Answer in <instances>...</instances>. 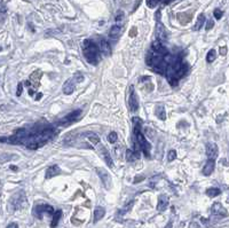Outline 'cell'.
I'll return each mask as SVG.
<instances>
[{
  "label": "cell",
  "instance_id": "22",
  "mask_svg": "<svg viewBox=\"0 0 229 228\" xmlns=\"http://www.w3.org/2000/svg\"><path fill=\"white\" fill-rule=\"evenodd\" d=\"M205 23V16L204 14H201L198 16L197 21H196V24L194 25V30L195 31H198V30H201L203 28V24Z\"/></svg>",
  "mask_w": 229,
  "mask_h": 228
},
{
  "label": "cell",
  "instance_id": "3",
  "mask_svg": "<svg viewBox=\"0 0 229 228\" xmlns=\"http://www.w3.org/2000/svg\"><path fill=\"white\" fill-rule=\"evenodd\" d=\"M95 171L99 175V178L101 179L103 186L106 187L107 189L111 188V185H112V181H111V175L109 174V172L107 171L106 169L102 168H95Z\"/></svg>",
  "mask_w": 229,
  "mask_h": 228
},
{
  "label": "cell",
  "instance_id": "43",
  "mask_svg": "<svg viewBox=\"0 0 229 228\" xmlns=\"http://www.w3.org/2000/svg\"><path fill=\"white\" fill-rule=\"evenodd\" d=\"M0 50H1V47H0Z\"/></svg>",
  "mask_w": 229,
  "mask_h": 228
},
{
  "label": "cell",
  "instance_id": "27",
  "mask_svg": "<svg viewBox=\"0 0 229 228\" xmlns=\"http://www.w3.org/2000/svg\"><path fill=\"white\" fill-rule=\"evenodd\" d=\"M117 140H118V135H117L116 132H110L109 135H108V141L110 143H116Z\"/></svg>",
  "mask_w": 229,
  "mask_h": 228
},
{
  "label": "cell",
  "instance_id": "36",
  "mask_svg": "<svg viewBox=\"0 0 229 228\" xmlns=\"http://www.w3.org/2000/svg\"><path fill=\"white\" fill-rule=\"evenodd\" d=\"M22 84H18V86H17V92H16V95L17 96H20L21 95V93H22Z\"/></svg>",
  "mask_w": 229,
  "mask_h": 228
},
{
  "label": "cell",
  "instance_id": "7",
  "mask_svg": "<svg viewBox=\"0 0 229 228\" xmlns=\"http://www.w3.org/2000/svg\"><path fill=\"white\" fill-rule=\"evenodd\" d=\"M156 38L160 43H165L167 40V31L160 21H157V24H156Z\"/></svg>",
  "mask_w": 229,
  "mask_h": 228
},
{
  "label": "cell",
  "instance_id": "5",
  "mask_svg": "<svg viewBox=\"0 0 229 228\" xmlns=\"http://www.w3.org/2000/svg\"><path fill=\"white\" fill-rule=\"evenodd\" d=\"M128 106H130V110L132 112H136L139 110V100L137 96L134 91V86H130V94H128Z\"/></svg>",
  "mask_w": 229,
  "mask_h": 228
},
{
  "label": "cell",
  "instance_id": "20",
  "mask_svg": "<svg viewBox=\"0 0 229 228\" xmlns=\"http://www.w3.org/2000/svg\"><path fill=\"white\" fill-rule=\"evenodd\" d=\"M104 214H106L104 207H95V210H94V222H98L99 220H101V219L104 217Z\"/></svg>",
  "mask_w": 229,
  "mask_h": 228
},
{
  "label": "cell",
  "instance_id": "6",
  "mask_svg": "<svg viewBox=\"0 0 229 228\" xmlns=\"http://www.w3.org/2000/svg\"><path fill=\"white\" fill-rule=\"evenodd\" d=\"M80 115H81V110L72 111L71 114H69L68 116H65L64 118H62V119L59 121V125H62V126H69V125L72 124L74 121H77Z\"/></svg>",
  "mask_w": 229,
  "mask_h": 228
},
{
  "label": "cell",
  "instance_id": "34",
  "mask_svg": "<svg viewBox=\"0 0 229 228\" xmlns=\"http://www.w3.org/2000/svg\"><path fill=\"white\" fill-rule=\"evenodd\" d=\"M6 12V6L4 4V0H0V13H5Z\"/></svg>",
  "mask_w": 229,
  "mask_h": 228
},
{
  "label": "cell",
  "instance_id": "8",
  "mask_svg": "<svg viewBox=\"0 0 229 228\" xmlns=\"http://www.w3.org/2000/svg\"><path fill=\"white\" fill-rule=\"evenodd\" d=\"M25 203V196H24V192H17L16 195L12 197L11 200V204H12V207H13V210H17V209H21L22 207V204Z\"/></svg>",
  "mask_w": 229,
  "mask_h": 228
},
{
  "label": "cell",
  "instance_id": "42",
  "mask_svg": "<svg viewBox=\"0 0 229 228\" xmlns=\"http://www.w3.org/2000/svg\"><path fill=\"white\" fill-rule=\"evenodd\" d=\"M11 169H12V170H15V171L17 170V168H16V166H11Z\"/></svg>",
  "mask_w": 229,
  "mask_h": 228
},
{
  "label": "cell",
  "instance_id": "41",
  "mask_svg": "<svg viewBox=\"0 0 229 228\" xmlns=\"http://www.w3.org/2000/svg\"><path fill=\"white\" fill-rule=\"evenodd\" d=\"M163 2H164V4H169V2H171V1H173V0H162Z\"/></svg>",
  "mask_w": 229,
  "mask_h": 228
},
{
  "label": "cell",
  "instance_id": "32",
  "mask_svg": "<svg viewBox=\"0 0 229 228\" xmlns=\"http://www.w3.org/2000/svg\"><path fill=\"white\" fill-rule=\"evenodd\" d=\"M124 18V13L122 11H119L117 13V16H116V22L117 23H119V21H122Z\"/></svg>",
  "mask_w": 229,
  "mask_h": 228
},
{
  "label": "cell",
  "instance_id": "23",
  "mask_svg": "<svg viewBox=\"0 0 229 228\" xmlns=\"http://www.w3.org/2000/svg\"><path fill=\"white\" fill-rule=\"evenodd\" d=\"M156 116L159 118V119H162L164 121L166 118V112H165V108L163 107V106H158V107L156 108Z\"/></svg>",
  "mask_w": 229,
  "mask_h": 228
},
{
  "label": "cell",
  "instance_id": "40",
  "mask_svg": "<svg viewBox=\"0 0 229 228\" xmlns=\"http://www.w3.org/2000/svg\"><path fill=\"white\" fill-rule=\"evenodd\" d=\"M172 226H173V222H172V221H169V224L166 225L165 228H172Z\"/></svg>",
  "mask_w": 229,
  "mask_h": 228
},
{
  "label": "cell",
  "instance_id": "2",
  "mask_svg": "<svg viewBox=\"0 0 229 228\" xmlns=\"http://www.w3.org/2000/svg\"><path fill=\"white\" fill-rule=\"evenodd\" d=\"M83 53H84L86 61L89 64L96 65L100 62V57H101L100 50L92 40L86 39L83 41Z\"/></svg>",
  "mask_w": 229,
  "mask_h": 228
},
{
  "label": "cell",
  "instance_id": "33",
  "mask_svg": "<svg viewBox=\"0 0 229 228\" xmlns=\"http://www.w3.org/2000/svg\"><path fill=\"white\" fill-rule=\"evenodd\" d=\"M213 25H214V22L212 21V20H208V23H206V26H205V29H206V30H211L212 28H213Z\"/></svg>",
  "mask_w": 229,
  "mask_h": 228
},
{
  "label": "cell",
  "instance_id": "9",
  "mask_svg": "<svg viewBox=\"0 0 229 228\" xmlns=\"http://www.w3.org/2000/svg\"><path fill=\"white\" fill-rule=\"evenodd\" d=\"M218 146L213 142H208L206 145V156L208 159H215L218 157Z\"/></svg>",
  "mask_w": 229,
  "mask_h": 228
},
{
  "label": "cell",
  "instance_id": "21",
  "mask_svg": "<svg viewBox=\"0 0 229 228\" xmlns=\"http://www.w3.org/2000/svg\"><path fill=\"white\" fill-rule=\"evenodd\" d=\"M61 217H62V211L61 210H57L56 212H54L53 213V220H52V224H50V227L52 228H55L59 224V221H60Z\"/></svg>",
  "mask_w": 229,
  "mask_h": 228
},
{
  "label": "cell",
  "instance_id": "26",
  "mask_svg": "<svg viewBox=\"0 0 229 228\" xmlns=\"http://www.w3.org/2000/svg\"><path fill=\"white\" fill-rule=\"evenodd\" d=\"M87 138H88V140L93 143V145H98V143H100V138L96 135V134H94V133H93V134H92V133L91 134H88Z\"/></svg>",
  "mask_w": 229,
  "mask_h": 228
},
{
  "label": "cell",
  "instance_id": "11",
  "mask_svg": "<svg viewBox=\"0 0 229 228\" xmlns=\"http://www.w3.org/2000/svg\"><path fill=\"white\" fill-rule=\"evenodd\" d=\"M99 50H100V53L103 54L104 56H109L110 54H111V46H110V44L104 39H102L100 41Z\"/></svg>",
  "mask_w": 229,
  "mask_h": 228
},
{
  "label": "cell",
  "instance_id": "28",
  "mask_svg": "<svg viewBox=\"0 0 229 228\" xmlns=\"http://www.w3.org/2000/svg\"><path fill=\"white\" fill-rule=\"evenodd\" d=\"M176 158V151L175 150H169L167 154V160L169 162H173Z\"/></svg>",
  "mask_w": 229,
  "mask_h": 228
},
{
  "label": "cell",
  "instance_id": "4",
  "mask_svg": "<svg viewBox=\"0 0 229 228\" xmlns=\"http://www.w3.org/2000/svg\"><path fill=\"white\" fill-rule=\"evenodd\" d=\"M47 213V214H53L54 213V209L53 207L50 205H47V204H39V205H36L33 207V216L38 219H41L42 214Z\"/></svg>",
  "mask_w": 229,
  "mask_h": 228
},
{
  "label": "cell",
  "instance_id": "14",
  "mask_svg": "<svg viewBox=\"0 0 229 228\" xmlns=\"http://www.w3.org/2000/svg\"><path fill=\"white\" fill-rule=\"evenodd\" d=\"M212 213L214 216H221V217H226L227 216V211L220 203H214L212 205Z\"/></svg>",
  "mask_w": 229,
  "mask_h": 228
},
{
  "label": "cell",
  "instance_id": "37",
  "mask_svg": "<svg viewBox=\"0 0 229 228\" xmlns=\"http://www.w3.org/2000/svg\"><path fill=\"white\" fill-rule=\"evenodd\" d=\"M135 35H136V28H133L132 30H131V32H130V36L131 37H135Z\"/></svg>",
  "mask_w": 229,
  "mask_h": 228
},
{
  "label": "cell",
  "instance_id": "25",
  "mask_svg": "<svg viewBox=\"0 0 229 228\" xmlns=\"http://www.w3.org/2000/svg\"><path fill=\"white\" fill-rule=\"evenodd\" d=\"M215 57H217V52H215L214 50H208V55H206V61H208V63H211V62H213V61L215 60Z\"/></svg>",
  "mask_w": 229,
  "mask_h": 228
},
{
  "label": "cell",
  "instance_id": "38",
  "mask_svg": "<svg viewBox=\"0 0 229 228\" xmlns=\"http://www.w3.org/2000/svg\"><path fill=\"white\" fill-rule=\"evenodd\" d=\"M7 228H18V226H17V224H15V222H12V224L8 225Z\"/></svg>",
  "mask_w": 229,
  "mask_h": 228
},
{
  "label": "cell",
  "instance_id": "12",
  "mask_svg": "<svg viewBox=\"0 0 229 228\" xmlns=\"http://www.w3.org/2000/svg\"><path fill=\"white\" fill-rule=\"evenodd\" d=\"M61 173V169L57 166V165H52L50 168L46 170V174L45 178L46 179H52L54 177H56Z\"/></svg>",
  "mask_w": 229,
  "mask_h": 228
},
{
  "label": "cell",
  "instance_id": "24",
  "mask_svg": "<svg viewBox=\"0 0 229 228\" xmlns=\"http://www.w3.org/2000/svg\"><path fill=\"white\" fill-rule=\"evenodd\" d=\"M221 194V190L218 188H208L206 190V195L208 197H215V196H219Z\"/></svg>",
  "mask_w": 229,
  "mask_h": 228
},
{
  "label": "cell",
  "instance_id": "1",
  "mask_svg": "<svg viewBox=\"0 0 229 228\" xmlns=\"http://www.w3.org/2000/svg\"><path fill=\"white\" fill-rule=\"evenodd\" d=\"M133 142H134V150L135 151H142L145 154L146 157H150V150L151 146L150 143L146 140L145 135L141 132V125L142 121L140 118L134 117L133 118Z\"/></svg>",
  "mask_w": 229,
  "mask_h": 228
},
{
  "label": "cell",
  "instance_id": "19",
  "mask_svg": "<svg viewBox=\"0 0 229 228\" xmlns=\"http://www.w3.org/2000/svg\"><path fill=\"white\" fill-rule=\"evenodd\" d=\"M140 158V151H135V150H127L126 151V160L127 162H134Z\"/></svg>",
  "mask_w": 229,
  "mask_h": 228
},
{
  "label": "cell",
  "instance_id": "13",
  "mask_svg": "<svg viewBox=\"0 0 229 228\" xmlns=\"http://www.w3.org/2000/svg\"><path fill=\"white\" fill-rule=\"evenodd\" d=\"M167 205H169V197L166 195H160L158 197V202H157V211L163 212L164 210H166Z\"/></svg>",
  "mask_w": 229,
  "mask_h": 228
},
{
  "label": "cell",
  "instance_id": "35",
  "mask_svg": "<svg viewBox=\"0 0 229 228\" xmlns=\"http://www.w3.org/2000/svg\"><path fill=\"white\" fill-rule=\"evenodd\" d=\"M219 52H220V54H221V55H226V54H227V47H220V50H219Z\"/></svg>",
  "mask_w": 229,
  "mask_h": 228
},
{
  "label": "cell",
  "instance_id": "16",
  "mask_svg": "<svg viewBox=\"0 0 229 228\" xmlns=\"http://www.w3.org/2000/svg\"><path fill=\"white\" fill-rule=\"evenodd\" d=\"M120 32H122V29L118 24L111 26L109 31V38L111 40H117L120 37Z\"/></svg>",
  "mask_w": 229,
  "mask_h": 228
},
{
  "label": "cell",
  "instance_id": "17",
  "mask_svg": "<svg viewBox=\"0 0 229 228\" xmlns=\"http://www.w3.org/2000/svg\"><path fill=\"white\" fill-rule=\"evenodd\" d=\"M101 155H102L103 159H104V162H106V164L109 166V168H112L113 166V162L112 159H111V155H110V153L107 150V148H104V147H102L101 148Z\"/></svg>",
  "mask_w": 229,
  "mask_h": 228
},
{
  "label": "cell",
  "instance_id": "10",
  "mask_svg": "<svg viewBox=\"0 0 229 228\" xmlns=\"http://www.w3.org/2000/svg\"><path fill=\"white\" fill-rule=\"evenodd\" d=\"M74 87H76V83L72 78L71 79H68L67 82L63 84V93L64 94H67V95H70L72 94L74 91Z\"/></svg>",
  "mask_w": 229,
  "mask_h": 228
},
{
  "label": "cell",
  "instance_id": "18",
  "mask_svg": "<svg viewBox=\"0 0 229 228\" xmlns=\"http://www.w3.org/2000/svg\"><path fill=\"white\" fill-rule=\"evenodd\" d=\"M178 21L181 23V24H187L191 21L193 18V14L191 13H179L178 14Z\"/></svg>",
  "mask_w": 229,
  "mask_h": 228
},
{
  "label": "cell",
  "instance_id": "29",
  "mask_svg": "<svg viewBox=\"0 0 229 228\" xmlns=\"http://www.w3.org/2000/svg\"><path fill=\"white\" fill-rule=\"evenodd\" d=\"M213 15H214V17L217 18V20H220V18L222 17V15H223V13H222L221 9L217 8V9H214V12H213Z\"/></svg>",
  "mask_w": 229,
  "mask_h": 228
},
{
  "label": "cell",
  "instance_id": "39",
  "mask_svg": "<svg viewBox=\"0 0 229 228\" xmlns=\"http://www.w3.org/2000/svg\"><path fill=\"white\" fill-rule=\"evenodd\" d=\"M142 179H143V177H136L135 180H134V183H137V182L142 181Z\"/></svg>",
  "mask_w": 229,
  "mask_h": 228
},
{
  "label": "cell",
  "instance_id": "15",
  "mask_svg": "<svg viewBox=\"0 0 229 228\" xmlns=\"http://www.w3.org/2000/svg\"><path fill=\"white\" fill-rule=\"evenodd\" d=\"M214 168H215V162L214 159H208L206 162V164L204 165V168H203V174L208 177V175L212 174V172L214 171Z\"/></svg>",
  "mask_w": 229,
  "mask_h": 228
},
{
  "label": "cell",
  "instance_id": "31",
  "mask_svg": "<svg viewBox=\"0 0 229 228\" xmlns=\"http://www.w3.org/2000/svg\"><path fill=\"white\" fill-rule=\"evenodd\" d=\"M132 205H133V202H131L130 204H127L126 207H124V209H123V210H122V211H120L119 213H120V214H125V213H126V212H127V211H130V210H131V207H132Z\"/></svg>",
  "mask_w": 229,
  "mask_h": 228
},
{
  "label": "cell",
  "instance_id": "30",
  "mask_svg": "<svg viewBox=\"0 0 229 228\" xmlns=\"http://www.w3.org/2000/svg\"><path fill=\"white\" fill-rule=\"evenodd\" d=\"M72 79L74 80V83H81L83 80H84V76L81 75V74H76Z\"/></svg>",
  "mask_w": 229,
  "mask_h": 228
}]
</instances>
